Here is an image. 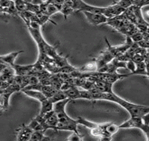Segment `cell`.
Instances as JSON below:
<instances>
[{"instance_id":"obj_6","label":"cell","mask_w":149,"mask_h":141,"mask_svg":"<svg viewBox=\"0 0 149 141\" xmlns=\"http://www.w3.org/2000/svg\"><path fill=\"white\" fill-rule=\"evenodd\" d=\"M14 70L15 75L17 76H27V75H31L33 71L34 64L30 65H18L15 64L12 67Z\"/></svg>"},{"instance_id":"obj_12","label":"cell","mask_w":149,"mask_h":141,"mask_svg":"<svg viewBox=\"0 0 149 141\" xmlns=\"http://www.w3.org/2000/svg\"><path fill=\"white\" fill-rule=\"evenodd\" d=\"M66 98H68L66 95H65V92L61 90H57L56 93L52 98H50L49 99L54 104V103L57 102L61 101V100H65L66 99Z\"/></svg>"},{"instance_id":"obj_2","label":"cell","mask_w":149,"mask_h":141,"mask_svg":"<svg viewBox=\"0 0 149 141\" xmlns=\"http://www.w3.org/2000/svg\"><path fill=\"white\" fill-rule=\"evenodd\" d=\"M21 91L30 98L38 100L41 103V109L39 114L41 116H43L47 112L53 110V102L41 91L34 90H21Z\"/></svg>"},{"instance_id":"obj_16","label":"cell","mask_w":149,"mask_h":141,"mask_svg":"<svg viewBox=\"0 0 149 141\" xmlns=\"http://www.w3.org/2000/svg\"><path fill=\"white\" fill-rule=\"evenodd\" d=\"M119 130H120L119 126L116 124H114V123H108V124L106 129V132H107L110 135H111V136H113L114 134H116Z\"/></svg>"},{"instance_id":"obj_1","label":"cell","mask_w":149,"mask_h":141,"mask_svg":"<svg viewBox=\"0 0 149 141\" xmlns=\"http://www.w3.org/2000/svg\"><path fill=\"white\" fill-rule=\"evenodd\" d=\"M91 100H106L120 105L127 110L131 117H142L149 113V107L130 102L113 93H104L99 90L91 92Z\"/></svg>"},{"instance_id":"obj_23","label":"cell","mask_w":149,"mask_h":141,"mask_svg":"<svg viewBox=\"0 0 149 141\" xmlns=\"http://www.w3.org/2000/svg\"><path fill=\"white\" fill-rule=\"evenodd\" d=\"M132 60L134 61L135 63H138V62H144L145 61V57L144 56L141 55L140 54H135L133 56V57L132 58Z\"/></svg>"},{"instance_id":"obj_25","label":"cell","mask_w":149,"mask_h":141,"mask_svg":"<svg viewBox=\"0 0 149 141\" xmlns=\"http://www.w3.org/2000/svg\"><path fill=\"white\" fill-rule=\"evenodd\" d=\"M2 110H4V107L0 103V111H2Z\"/></svg>"},{"instance_id":"obj_5","label":"cell","mask_w":149,"mask_h":141,"mask_svg":"<svg viewBox=\"0 0 149 141\" xmlns=\"http://www.w3.org/2000/svg\"><path fill=\"white\" fill-rule=\"evenodd\" d=\"M34 130L28 125L23 124L19 128L17 129V140L28 141L30 140V137Z\"/></svg>"},{"instance_id":"obj_9","label":"cell","mask_w":149,"mask_h":141,"mask_svg":"<svg viewBox=\"0 0 149 141\" xmlns=\"http://www.w3.org/2000/svg\"><path fill=\"white\" fill-rule=\"evenodd\" d=\"M78 71L82 73L96 72V71H98V66L95 61H93V62L86 64L85 65H84L80 69H79Z\"/></svg>"},{"instance_id":"obj_20","label":"cell","mask_w":149,"mask_h":141,"mask_svg":"<svg viewBox=\"0 0 149 141\" xmlns=\"http://www.w3.org/2000/svg\"><path fill=\"white\" fill-rule=\"evenodd\" d=\"M116 4L127 9V8H130V6H132L133 0H120L118 2H116Z\"/></svg>"},{"instance_id":"obj_19","label":"cell","mask_w":149,"mask_h":141,"mask_svg":"<svg viewBox=\"0 0 149 141\" xmlns=\"http://www.w3.org/2000/svg\"><path fill=\"white\" fill-rule=\"evenodd\" d=\"M130 37H131L132 40L134 42H136V43H137V42H139V41H141V40H142L143 39V33H142L141 32H140L139 30L132 34V35H130Z\"/></svg>"},{"instance_id":"obj_10","label":"cell","mask_w":149,"mask_h":141,"mask_svg":"<svg viewBox=\"0 0 149 141\" xmlns=\"http://www.w3.org/2000/svg\"><path fill=\"white\" fill-rule=\"evenodd\" d=\"M49 140H51L50 137L45 135V132L41 131V130H34L30 139V141H42Z\"/></svg>"},{"instance_id":"obj_8","label":"cell","mask_w":149,"mask_h":141,"mask_svg":"<svg viewBox=\"0 0 149 141\" xmlns=\"http://www.w3.org/2000/svg\"><path fill=\"white\" fill-rule=\"evenodd\" d=\"M64 92H65L67 98L71 100L80 99V90H79L77 86H70L68 89H67Z\"/></svg>"},{"instance_id":"obj_15","label":"cell","mask_w":149,"mask_h":141,"mask_svg":"<svg viewBox=\"0 0 149 141\" xmlns=\"http://www.w3.org/2000/svg\"><path fill=\"white\" fill-rule=\"evenodd\" d=\"M74 11V8H72V6L64 4L63 5L61 9V11H60V12L62 13L63 14L64 18H65V19L66 20L67 16H69V15H70L71 13L73 12Z\"/></svg>"},{"instance_id":"obj_4","label":"cell","mask_w":149,"mask_h":141,"mask_svg":"<svg viewBox=\"0 0 149 141\" xmlns=\"http://www.w3.org/2000/svg\"><path fill=\"white\" fill-rule=\"evenodd\" d=\"M82 13L86 16L88 21L92 25H98L102 23H106L108 21V18L101 13H91L89 11H82Z\"/></svg>"},{"instance_id":"obj_24","label":"cell","mask_w":149,"mask_h":141,"mask_svg":"<svg viewBox=\"0 0 149 141\" xmlns=\"http://www.w3.org/2000/svg\"><path fill=\"white\" fill-rule=\"evenodd\" d=\"M137 45H139V47L146 49V50H147L148 49H149V40H146L143 39L141 41L137 42Z\"/></svg>"},{"instance_id":"obj_22","label":"cell","mask_w":149,"mask_h":141,"mask_svg":"<svg viewBox=\"0 0 149 141\" xmlns=\"http://www.w3.org/2000/svg\"><path fill=\"white\" fill-rule=\"evenodd\" d=\"M127 69H129L130 71H131V74L132 76H133V73L134 72L135 70H136V64L135 63L134 61L130 59L127 62Z\"/></svg>"},{"instance_id":"obj_3","label":"cell","mask_w":149,"mask_h":141,"mask_svg":"<svg viewBox=\"0 0 149 141\" xmlns=\"http://www.w3.org/2000/svg\"><path fill=\"white\" fill-rule=\"evenodd\" d=\"M119 128H139L143 131L144 129V123L141 117H131L124 123L120 124Z\"/></svg>"},{"instance_id":"obj_21","label":"cell","mask_w":149,"mask_h":141,"mask_svg":"<svg viewBox=\"0 0 149 141\" xmlns=\"http://www.w3.org/2000/svg\"><path fill=\"white\" fill-rule=\"evenodd\" d=\"M67 140L70 141H81L82 140V135L79 133L72 132V133L68 137Z\"/></svg>"},{"instance_id":"obj_7","label":"cell","mask_w":149,"mask_h":141,"mask_svg":"<svg viewBox=\"0 0 149 141\" xmlns=\"http://www.w3.org/2000/svg\"><path fill=\"white\" fill-rule=\"evenodd\" d=\"M23 51H16V52H11L6 55L0 56V60L2 61L5 64H8L11 67H12L16 63H15V60H16V57L19 55L20 54L23 53Z\"/></svg>"},{"instance_id":"obj_11","label":"cell","mask_w":149,"mask_h":141,"mask_svg":"<svg viewBox=\"0 0 149 141\" xmlns=\"http://www.w3.org/2000/svg\"><path fill=\"white\" fill-rule=\"evenodd\" d=\"M77 123H78V124H81V125L87 127V128L89 129H92V128H96V127H98L99 126V123H94V122L90 121L87 120L86 119L83 118V117H81V116L77 117Z\"/></svg>"},{"instance_id":"obj_13","label":"cell","mask_w":149,"mask_h":141,"mask_svg":"<svg viewBox=\"0 0 149 141\" xmlns=\"http://www.w3.org/2000/svg\"><path fill=\"white\" fill-rule=\"evenodd\" d=\"M18 13L26 11L27 2L24 0H13Z\"/></svg>"},{"instance_id":"obj_14","label":"cell","mask_w":149,"mask_h":141,"mask_svg":"<svg viewBox=\"0 0 149 141\" xmlns=\"http://www.w3.org/2000/svg\"><path fill=\"white\" fill-rule=\"evenodd\" d=\"M141 118L145 126V128L143 132L144 133L146 136L147 140H149V113L146 114L144 116H142Z\"/></svg>"},{"instance_id":"obj_26","label":"cell","mask_w":149,"mask_h":141,"mask_svg":"<svg viewBox=\"0 0 149 141\" xmlns=\"http://www.w3.org/2000/svg\"><path fill=\"white\" fill-rule=\"evenodd\" d=\"M147 15H148V16H149V11H148V12H147Z\"/></svg>"},{"instance_id":"obj_18","label":"cell","mask_w":149,"mask_h":141,"mask_svg":"<svg viewBox=\"0 0 149 141\" xmlns=\"http://www.w3.org/2000/svg\"><path fill=\"white\" fill-rule=\"evenodd\" d=\"M26 11H30V12H32L34 13H37V12H39V11H40V5L33 4V2L32 3L27 2Z\"/></svg>"},{"instance_id":"obj_17","label":"cell","mask_w":149,"mask_h":141,"mask_svg":"<svg viewBox=\"0 0 149 141\" xmlns=\"http://www.w3.org/2000/svg\"><path fill=\"white\" fill-rule=\"evenodd\" d=\"M28 126H29L30 128L33 129V130H41V131L45 132L42 126L39 123L38 121H37L35 118H34L30 122V123L28 124Z\"/></svg>"}]
</instances>
